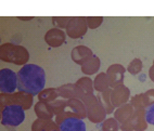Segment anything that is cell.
Masks as SVG:
<instances>
[{
  "label": "cell",
  "instance_id": "30bf717a",
  "mask_svg": "<svg viewBox=\"0 0 154 131\" xmlns=\"http://www.w3.org/2000/svg\"><path fill=\"white\" fill-rule=\"evenodd\" d=\"M130 100V90L129 88L126 87L125 85H121L119 87L112 89L111 92V102H112L113 106L117 108V107L128 103Z\"/></svg>",
  "mask_w": 154,
  "mask_h": 131
},
{
  "label": "cell",
  "instance_id": "ffe728a7",
  "mask_svg": "<svg viewBox=\"0 0 154 131\" xmlns=\"http://www.w3.org/2000/svg\"><path fill=\"white\" fill-rule=\"evenodd\" d=\"M37 96H38V101L45 102V103H52L55 100H58L60 96H59L58 88H47V89H44Z\"/></svg>",
  "mask_w": 154,
  "mask_h": 131
},
{
  "label": "cell",
  "instance_id": "2e32d148",
  "mask_svg": "<svg viewBox=\"0 0 154 131\" xmlns=\"http://www.w3.org/2000/svg\"><path fill=\"white\" fill-rule=\"evenodd\" d=\"M34 111L35 114L37 115V117L40 119H52L54 117V112L50 103H45V102L38 101L34 106Z\"/></svg>",
  "mask_w": 154,
  "mask_h": 131
},
{
  "label": "cell",
  "instance_id": "9a60e30c",
  "mask_svg": "<svg viewBox=\"0 0 154 131\" xmlns=\"http://www.w3.org/2000/svg\"><path fill=\"white\" fill-rule=\"evenodd\" d=\"M67 107L71 111V113L74 115V117L79 119L87 118V108L85 104L80 101L79 99H69L67 100Z\"/></svg>",
  "mask_w": 154,
  "mask_h": 131
},
{
  "label": "cell",
  "instance_id": "f546056e",
  "mask_svg": "<svg viewBox=\"0 0 154 131\" xmlns=\"http://www.w3.org/2000/svg\"><path fill=\"white\" fill-rule=\"evenodd\" d=\"M146 119L149 125L154 126V104L146 108Z\"/></svg>",
  "mask_w": 154,
  "mask_h": 131
},
{
  "label": "cell",
  "instance_id": "5bb4252c",
  "mask_svg": "<svg viewBox=\"0 0 154 131\" xmlns=\"http://www.w3.org/2000/svg\"><path fill=\"white\" fill-rule=\"evenodd\" d=\"M59 127L60 131H87V127L83 119L77 117L66 118L59 125Z\"/></svg>",
  "mask_w": 154,
  "mask_h": 131
},
{
  "label": "cell",
  "instance_id": "277c9868",
  "mask_svg": "<svg viewBox=\"0 0 154 131\" xmlns=\"http://www.w3.org/2000/svg\"><path fill=\"white\" fill-rule=\"evenodd\" d=\"M34 103V96L29 93L17 91L14 93H0V105L1 109H3L8 105H20L25 111L29 109L33 106Z\"/></svg>",
  "mask_w": 154,
  "mask_h": 131
},
{
  "label": "cell",
  "instance_id": "4fadbf2b",
  "mask_svg": "<svg viewBox=\"0 0 154 131\" xmlns=\"http://www.w3.org/2000/svg\"><path fill=\"white\" fill-rule=\"evenodd\" d=\"M60 98L69 100V99H79L82 100L84 96L83 91L76 84H65L58 88Z\"/></svg>",
  "mask_w": 154,
  "mask_h": 131
},
{
  "label": "cell",
  "instance_id": "8fae6325",
  "mask_svg": "<svg viewBox=\"0 0 154 131\" xmlns=\"http://www.w3.org/2000/svg\"><path fill=\"white\" fill-rule=\"evenodd\" d=\"M66 33L60 28H51L45 35V41L51 48H59L65 42Z\"/></svg>",
  "mask_w": 154,
  "mask_h": 131
},
{
  "label": "cell",
  "instance_id": "7c38bea8",
  "mask_svg": "<svg viewBox=\"0 0 154 131\" xmlns=\"http://www.w3.org/2000/svg\"><path fill=\"white\" fill-rule=\"evenodd\" d=\"M94 56V52L90 48L86 46H83V44H80V46H77L75 48H73L71 52V57L73 62L76 63L77 65H83L84 63L87 62V61L90 59V57Z\"/></svg>",
  "mask_w": 154,
  "mask_h": 131
},
{
  "label": "cell",
  "instance_id": "d6986e66",
  "mask_svg": "<svg viewBox=\"0 0 154 131\" xmlns=\"http://www.w3.org/2000/svg\"><path fill=\"white\" fill-rule=\"evenodd\" d=\"M100 66H101V61H100L99 56L94 54V56L90 57L87 62H85L82 65V72L86 76H91L99 72Z\"/></svg>",
  "mask_w": 154,
  "mask_h": 131
},
{
  "label": "cell",
  "instance_id": "3957f363",
  "mask_svg": "<svg viewBox=\"0 0 154 131\" xmlns=\"http://www.w3.org/2000/svg\"><path fill=\"white\" fill-rule=\"evenodd\" d=\"M83 103L85 104L87 108V118L94 123H102L106 119V111L102 105L99 96H87L83 100Z\"/></svg>",
  "mask_w": 154,
  "mask_h": 131
},
{
  "label": "cell",
  "instance_id": "d6a6232c",
  "mask_svg": "<svg viewBox=\"0 0 154 131\" xmlns=\"http://www.w3.org/2000/svg\"><path fill=\"white\" fill-rule=\"evenodd\" d=\"M53 131H60V130H53Z\"/></svg>",
  "mask_w": 154,
  "mask_h": 131
},
{
  "label": "cell",
  "instance_id": "603a6c76",
  "mask_svg": "<svg viewBox=\"0 0 154 131\" xmlns=\"http://www.w3.org/2000/svg\"><path fill=\"white\" fill-rule=\"evenodd\" d=\"M111 92H112V89L110 88V89L105 90L104 92H102L99 96L102 105L106 111V114H112L115 112V107L113 106L112 102H111Z\"/></svg>",
  "mask_w": 154,
  "mask_h": 131
},
{
  "label": "cell",
  "instance_id": "6da1fadb",
  "mask_svg": "<svg viewBox=\"0 0 154 131\" xmlns=\"http://www.w3.org/2000/svg\"><path fill=\"white\" fill-rule=\"evenodd\" d=\"M46 86V72L37 64H26L17 72V90L38 96Z\"/></svg>",
  "mask_w": 154,
  "mask_h": 131
},
{
  "label": "cell",
  "instance_id": "4dcf8cb0",
  "mask_svg": "<svg viewBox=\"0 0 154 131\" xmlns=\"http://www.w3.org/2000/svg\"><path fill=\"white\" fill-rule=\"evenodd\" d=\"M149 77H150V79L154 82V64L149 69Z\"/></svg>",
  "mask_w": 154,
  "mask_h": 131
},
{
  "label": "cell",
  "instance_id": "5b68a950",
  "mask_svg": "<svg viewBox=\"0 0 154 131\" xmlns=\"http://www.w3.org/2000/svg\"><path fill=\"white\" fill-rule=\"evenodd\" d=\"M25 120V109L20 105H8L1 109V123L7 127H17Z\"/></svg>",
  "mask_w": 154,
  "mask_h": 131
},
{
  "label": "cell",
  "instance_id": "484cf974",
  "mask_svg": "<svg viewBox=\"0 0 154 131\" xmlns=\"http://www.w3.org/2000/svg\"><path fill=\"white\" fill-rule=\"evenodd\" d=\"M72 17H52V24L53 26H55V28H66L67 24L69 23Z\"/></svg>",
  "mask_w": 154,
  "mask_h": 131
},
{
  "label": "cell",
  "instance_id": "cb8c5ba5",
  "mask_svg": "<svg viewBox=\"0 0 154 131\" xmlns=\"http://www.w3.org/2000/svg\"><path fill=\"white\" fill-rule=\"evenodd\" d=\"M119 123L115 118H106L101 123V131H119Z\"/></svg>",
  "mask_w": 154,
  "mask_h": 131
},
{
  "label": "cell",
  "instance_id": "7a4b0ae2",
  "mask_svg": "<svg viewBox=\"0 0 154 131\" xmlns=\"http://www.w3.org/2000/svg\"><path fill=\"white\" fill-rule=\"evenodd\" d=\"M0 59L3 62L24 66L29 60V52L23 46L6 42L0 46Z\"/></svg>",
  "mask_w": 154,
  "mask_h": 131
},
{
  "label": "cell",
  "instance_id": "836d02e7",
  "mask_svg": "<svg viewBox=\"0 0 154 131\" xmlns=\"http://www.w3.org/2000/svg\"><path fill=\"white\" fill-rule=\"evenodd\" d=\"M153 64H154V60H153Z\"/></svg>",
  "mask_w": 154,
  "mask_h": 131
},
{
  "label": "cell",
  "instance_id": "44dd1931",
  "mask_svg": "<svg viewBox=\"0 0 154 131\" xmlns=\"http://www.w3.org/2000/svg\"><path fill=\"white\" fill-rule=\"evenodd\" d=\"M94 89L97 92L102 93L105 90L110 89V84L107 79L106 73H99L94 80Z\"/></svg>",
  "mask_w": 154,
  "mask_h": 131
},
{
  "label": "cell",
  "instance_id": "d4e9b609",
  "mask_svg": "<svg viewBox=\"0 0 154 131\" xmlns=\"http://www.w3.org/2000/svg\"><path fill=\"white\" fill-rule=\"evenodd\" d=\"M142 67H143L142 61H141L140 59L136 57V59H134V60L128 64V66H127V71L129 72V74L136 76V75L140 74L141 71H142Z\"/></svg>",
  "mask_w": 154,
  "mask_h": 131
},
{
  "label": "cell",
  "instance_id": "ac0fdd59",
  "mask_svg": "<svg viewBox=\"0 0 154 131\" xmlns=\"http://www.w3.org/2000/svg\"><path fill=\"white\" fill-rule=\"evenodd\" d=\"M60 130V127L52 119H40L37 118L32 123V131H53Z\"/></svg>",
  "mask_w": 154,
  "mask_h": 131
},
{
  "label": "cell",
  "instance_id": "7402d4cb",
  "mask_svg": "<svg viewBox=\"0 0 154 131\" xmlns=\"http://www.w3.org/2000/svg\"><path fill=\"white\" fill-rule=\"evenodd\" d=\"M78 87L80 88V90L83 91L84 96H88V94H94V80L89 78V77L85 76L82 77L75 82Z\"/></svg>",
  "mask_w": 154,
  "mask_h": 131
},
{
  "label": "cell",
  "instance_id": "8992f818",
  "mask_svg": "<svg viewBox=\"0 0 154 131\" xmlns=\"http://www.w3.org/2000/svg\"><path fill=\"white\" fill-rule=\"evenodd\" d=\"M148 126L146 109H135L131 117L124 123L119 125V129L122 131H144L148 129Z\"/></svg>",
  "mask_w": 154,
  "mask_h": 131
},
{
  "label": "cell",
  "instance_id": "ba28073f",
  "mask_svg": "<svg viewBox=\"0 0 154 131\" xmlns=\"http://www.w3.org/2000/svg\"><path fill=\"white\" fill-rule=\"evenodd\" d=\"M17 89V74L10 69L0 71V92L14 93Z\"/></svg>",
  "mask_w": 154,
  "mask_h": 131
},
{
  "label": "cell",
  "instance_id": "9c48e42d",
  "mask_svg": "<svg viewBox=\"0 0 154 131\" xmlns=\"http://www.w3.org/2000/svg\"><path fill=\"white\" fill-rule=\"evenodd\" d=\"M127 69H125L122 64H112L109 66V69L106 71V76L109 79V84H110L111 89L119 87L121 85H124V77H125V72Z\"/></svg>",
  "mask_w": 154,
  "mask_h": 131
},
{
  "label": "cell",
  "instance_id": "e0dca14e",
  "mask_svg": "<svg viewBox=\"0 0 154 131\" xmlns=\"http://www.w3.org/2000/svg\"><path fill=\"white\" fill-rule=\"evenodd\" d=\"M135 112V108L132 106L131 104L128 102V103L124 104V105H122V106L117 107L115 109V112H114V118H115L119 123H124L125 121L129 119L131 117V115L134 114Z\"/></svg>",
  "mask_w": 154,
  "mask_h": 131
},
{
  "label": "cell",
  "instance_id": "f1b7e54d",
  "mask_svg": "<svg viewBox=\"0 0 154 131\" xmlns=\"http://www.w3.org/2000/svg\"><path fill=\"white\" fill-rule=\"evenodd\" d=\"M143 102H144V106L149 107L154 104V89H150L146 90V92H143Z\"/></svg>",
  "mask_w": 154,
  "mask_h": 131
},
{
  "label": "cell",
  "instance_id": "1f68e13d",
  "mask_svg": "<svg viewBox=\"0 0 154 131\" xmlns=\"http://www.w3.org/2000/svg\"><path fill=\"white\" fill-rule=\"evenodd\" d=\"M19 19L22 20V21H29V20H33V17H20Z\"/></svg>",
  "mask_w": 154,
  "mask_h": 131
},
{
  "label": "cell",
  "instance_id": "52a82bcc",
  "mask_svg": "<svg viewBox=\"0 0 154 131\" xmlns=\"http://www.w3.org/2000/svg\"><path fill=\"white\" fill-rule=\"evenodd\" d=\"M88 25L84 17H73L65 28L66 36L72 39H79L87 34Z\"/></svg>",
  "mask_w": 154,
  "mask_h": 131
},
{
  "label": "cell",
  "instance_id": "4316f807",
  "mask_svg": "<svg viewBox=\"0 0 154 131\" xmlns=\"http://www.w3.org/2000/svg\"><path fill=\"white\" fill-rule=\"evenodd\" d=\"M129 103L135 109H146L144 102H143V93H139V94H136L132 98H130Z\"/></svg>",
  "mask_w": 154,
  "mask_h": 131
},
{
  "label": "cell",
  "instance_id": "83f0119b",
  "mask_svg": "<svg viewBox=\"0 0 154 131\" xmlns=\"http://www.w3.org/2000/svg\"><path fill=\"white\" fill-rule=\"evenodd\" d=\"M86 22L88 25V28L90 29H97V28L101 26L103 23V17H86Z\"/></svg>",
  "mask_w": 154,
  "mask_h": 131
}]
</instances>
